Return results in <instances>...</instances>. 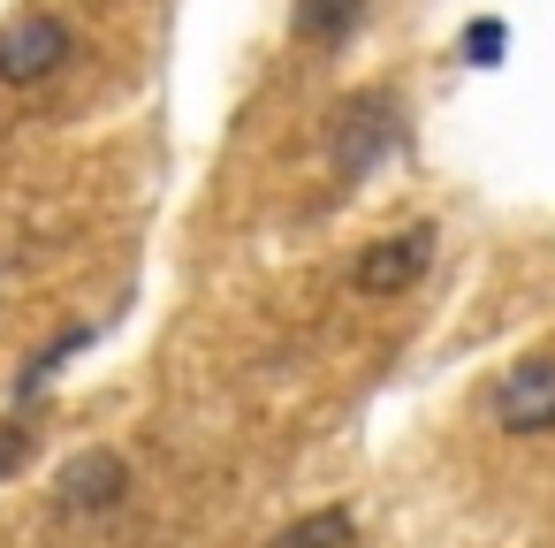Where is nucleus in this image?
<instances>
[{
	"instance_id": "obj_2",
	"label": "nucleus",
	"mask_w": 555,
	"mask_h": 548,
	"mask_svg": "<svg viewBox=\"0 0 555 548\" xmlns=\"http://www.w3.org/2000/svg\"><path fill=\"white\" fill-rule=\"evenodd\" d=\"M426 267H434V229L418 221V229H396V237L365 244L358 267H350V290L358 297H403V290H418Z\"/></svg>"
},
{
	"instance_id": "obj_9",
	"label": "nucleus",
	"mask_w": 555,
	"mask_h": 548,
	"mask_svg": "<svg viewBox=\"0 0 555 548\" xmlns=\"http://www.w3.org/2000/svg\"><path fill=\"white\" fill-rule=\"evenodd\" d=\"M24 449H31V442H24L16 426H9V434H0V472H16V464H24Z\"/></svg>"
},
{
	"instance_id": "obj_6",
	"label": "nucleus",
	"mask_w": 555,
	"mask_h": 548,
	"mask_svg": "<svg viewBox=\"0 0 555 548\" xmlns=\"http://www.w3.org/2000/svg\"><path fill=\"white\" fill-rule=\"evenodd\" d=\"M358 24H365V0H297V9H289V39L297 47H320V54L350 47Z\"/></svg>"
},
{
	"instance_id": "obj_1",
	"label": "nucleus",
	"mask_w": 555,
	"mask_h": 548,
	"mask_svg": "<svg viewBox=\"0 0 555 548\" xmlns=\"http://www.w3.org/2000/svg\"><path fill=\"white\" fill-rule=\"evenodd\" d=\"M69 54H77V31H69L62 16H47V9L16 16V24H0V85H9V92L47 85Z\"/></svg>"
},
{
	"instance_id": "obj_7",
	"label": "nucleus",
	"mask_w": 555,
	"mask_h": 548,
	"mask_svg": "<svg viewBox=\"0 0 555 548\" xmlns=\"http://www.w3.org/2000/svg\"><path fill=\"white\" fill-rule=\"evenodd\" d=\"M267 548H350V510H305V518L282 525Z\"/></svg>"
},
{
	"instance_id": "obj_5",
	"label": "nucleus",
	"mask_w": 555,
	"mask_h": 548,
	"mask_svg": "<svg viewBox=\"0 0 555 548\" xmlns=\"http://www.w3.org/2000/svg\"><path fill=\"white\" fill-rule=\"evenodd\" d=\"M122 495H130V464L115 449H77L62 464V480H54L62 518H107V510H122Z\"/></svg>"
},
{
	"instance_id": "obj_3",
	"label": "nucleus",
	"mask_w": 555,
	"mask_h": 548,
	"mask_svg": "<svg viewBox=\"0 0 555 548\" xmlns=\"http://www.w3.org/2000/svg\"><path fill=\"white\" fill-rule=\"evenodd\" d=\"M494 426L502 434H555V351H532L494 381Z\"/></svg>"
},
{
	"instance_id": "obj_8",
	"label": "nucleus",
	"mask_w": 555,
	"mask_h": 548,
	"mask_svg": "<svg viewBox=\"0 0 555 548\" xmlns=\"http://www.w3.org/2000/svg\"><path fill=\"white\" fill-rule=\"evenodd\" d=\"M502 47H509V31H502L494 16L464 31V62H472V69H494V62H502Z\"/></svg>"
},
{
	"instance_id": "obj_4",
	"label": "nucleus",
	"mask_w": 555,
	"mask_h": 548,
	"mask_svg": "<svg viewBox=\"0 0 555 548\" xmlns=\"http://www.w3.org/2000/svg\"><path fill=\"white\" fill-rule=\"evenodd\" d=\"M403 138V115H396V100L388 92H365V100H350L343 107V123H335V176L343 183H358L388 145Z\"/></svg>"
}]
</instances>
